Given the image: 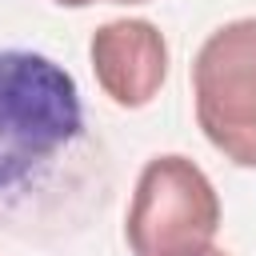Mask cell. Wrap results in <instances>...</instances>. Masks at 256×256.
<instances>
[{
    "instance_id": "6da1fadb",
    "label": "cell",
    "mask_w": 256,
    "mask_h": 256,
    "mask_svg": "<svg viewBox=\"0 0 256 256\" xmlns=\"http://www.w3.org/2000/svg\"><path fill=\"white\" fill-rule=\"evenodd\" d=\"M76 80L40 52H0V204L40 184L80 140Z\"/></svg>"
},
{
    "instance_id": "7a4b0ae2",
    "label": "cell",
    "mask_w": 256,
    "mask_h": 256,
    "mask_svg": "<svg viewBox=\"0 0 256 256\" xmlns=\"http://www.w3.org/2000/svg\"><path fill=\"white\" fill-rule=\"evenodd\" d=\"M220 196L188 156H152L140 168L124 236L132 256H196L212 248Z\"/></svg>"
},
{
    "instance_id": "3957f363",
    "label": "cell",
    "mask_w": 256,
    "mask_h": 256,
    "mask_svg": "<svg viewBox=\"0 0 256 256\" xmlns=\"http://www.w3.org/2000/svg\"><path fill=\"white\" fill-rule=\"evenodd\" d=\"M196 120L216 152L256 168V16L216 28L192 60Z\"/></svg>"
},
{
    "instance_id": "277c9868",
    "label": "cell",
    "mask_w": 256,
    "mask_h": 256,
    "mask_svg": "<svg viewBox=\"0 0 256 256\" xmlns=\"http://www.w3.org/2000/svg\"><path fill=\"white\" fill-rule=\"evenodd\" d=\"M96 84L120 108H144L168 76V44L152 20H108L92 32Z\"/></svg>"
},
{
    "instance_id": "5b68a950",
    "label": "cell",
    "mask_w": 256,
    "mask_h": 256,
    "mask_svg": "<svg viewBox=\"0 0 256 256\" xmlns=\"http://www.w3.org/2000/svg\"><path fill=\"white\" fill-rule=\"evenodd\" d=\"M56 4H64V8H84V4H96V0H56ZM120 4H128V0H120Z\"/></svg>"
},
{
    "instance_id": "8992f818",
    "label": "cell",
    "mask_w": 256,
    "mask_h": 256,
    "mask_svg": "<svg viewBox=\"0 0 256 256\" xmlns=\"http://www.w3.org/2000/svg\"><path fill=\"white\" fill-rule=\"evenodd\" d=\"M196 256H228L224 248H204V252H196Z\"/></svg>"
}]
</instances>
